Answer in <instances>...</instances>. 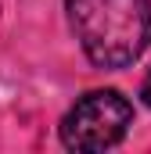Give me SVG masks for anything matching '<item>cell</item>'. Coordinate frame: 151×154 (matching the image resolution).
<instances>
[{
    "instance_id": "cell-1",
    "label": "cell",
    "mask_w": 151,
    "mask_h": 154,
    "mask_svg": "<svg viewBox=\"0 0 151 154\" xmlns=\"http://www.w3.org/2000/svg\"><path fill=\"white\" fill-rule=\"evenodd\" d=\"M72 32L97 68H126L151 43V0H65Z\"/></svg>"
},
{
    "instance_id": "cell-3",
    "label": "cell",
    "mask_w": 151,
    "mask_h": 154,
    "mask_svg": "<svg viewBox=\"0 0 151 154\" xmlns=\"http://www.w3.org/2000/svg\"><path fill=\"white\" fill-rule=\"evenodd\" d=\"M140 97H144V104L151 108V75L144 79V86H140Z\"/></svg>"
},
{
    "instance_id": "cell-2",
    "label": "cell",
    "mask_w": 151,
    "mask_h": 154,
    "mask_svg": "<svg viewBox=\"0 0 151 154\" xmlns=\"http://www.w3.org/2000/svg\"><path fill=\"white\" fill-rule=\"evenodd\" d=\"M133 122V108L119 90H94L79 97L61 122V140L69 151H104L115 147Z\"/></svg>"
}]
</instances>
